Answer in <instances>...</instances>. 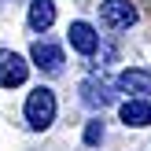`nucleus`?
<instances>
[{
  "instance_id": "obj_5",
  "label": "nucleus",
  "mask_w": 151,
  "mask_h": 151,
  "mask_svg": "<svg viewBox=\"0 0 151 151\" xmlns=\"http://www.w3.org/2000/svg\"><path fill=\"white\" fill-rule=\"evenodd\" d=\"M29 55H33V66L44 70V74H59V70H63V48L52 44V41H37Z\"/></svg>"
},
{
  "instance_id": "obj_1",
  "label": "nucleus",
  "mask_w": 151,
  "mask_h": 151,
  "mask_svg": "<svg viewBox=\"0 0 151 151\" xmlns=\"http://www.w3.org/2000/svg\"><path fill=\"white\" fill-rule=\"evenodd\" d=\"M52 122H55V92L37 85L26 96V125L29 129H48Z\"/></svg>"
},
{
  "instance_id": "obj_11",
  "label": "nucleus",
  "mask_w": 151,
  "mask_h": 151,
  "mask_svg": "<svg viewBox=\"0 0 151 151\" xmlns=\"http://www.w3.org/2000/svg\"><path fill=\"white\" fill-rule=\"evenodd\" d=\"M147 125H151V103H147Z\"/></svg>"
},
{
  "instance_id": "obj_3",
  "label": "nucleus",
  "mask_w": 151,
  "mask_h": 151,
  "mask_svg": "<svg viewBox=\"0 0 151 151\" xmlns=\"http://www.w3.org/2000/svg\"><path fill=\"white\" fill-rule=\"evenodd\" d=\"M100 22L107 29H129L137 22V7L129 0H103L100 4Z\"/></svg>"
},
{
  "instance_id": "obj_9",
  "label": "nucleus",
  "mask_w": 151,
  "mask_h": 151,
  "mask_svg": "<svg viewBox=\"0 0 151 151\" xmlns=\"http://www.w3.org/2000/svg\"><path fill=\"white\" fill-rule=\"evenodd\" d=\"M122 122L125 125H147V103L144 96H129L122 103Z\"/></svg>"
},
{
  "instance_id": "obj_7",
  "label": "nucleus",
  "mask_w": 151,
  "mask_h": 151,
  "mask_svg": "<svg viewBox=\"0 0 151 151\" xmlns=\"http://www.w3.org/2000/svg\"><path fill=\"white\" fill-rule=\"evenodd\" d=\"M70 44L81 55H92V52L100 48V33H96L88 22H70Z\"/></svg>"
},
{
  "instance_id": "obj_10",
  "label": "nucleus",
  "mask_w": 151,
  "mask_h": 151,
  "mask_svg": "<svg viewBox=\"0 0 151 151\" xmlns=\"http://www.w3.org/2000/svg\"><path fill=\"white\" fill-rule=\"evenodd\" d=\"M100 140H103V122L96 118V122H88V125H85V144H88V147H96Z\"/></svg>"
},
{
  "instance_id": "obj_4",
  "label": "nucleus",
  "mask_w": 151,
  "mask_h": 151,
  "mask_svg": "<svg viewBox=\"0 0 151 151\" xmlns=\"http://www.w3.org/2000/svg\"><path fill=\"white\" fill-rule=\"evenodd\" d=\"M114 100H118V96H114V85H111V81H103V78L81 81V103H85V107L103 111V107H111Z\"/></svg>"
},
{
  "instance_id": "obj_6",
  "label": "nucleus",
  "mask_w": 151,
  "mask_h": 151,
  "mask_svg": "<svg viewBox=\"0 0 151 151\" xmlns=\"http://www.w3.org/2000/svg\"><path fill=\"white\" fill-rule=\"evenodd\" d=\"M118 88H122V92H133V96H147L151 92V70H144V66L122 70L118 74Z\"/></svg>"
},
{
  "instance_id": "obj_2",
  "label": "nucleus",
  "mask_w": 151,
  "mask_h": 151,
  "mask_svg": "<svg viewBox=\"0 0 151 151\" xmlns=\"http://www.w3.org/2000/svg\"><path fill=\"white\" fill-rule=\"evenodd\" d=\"M29 78V63L11 48H0V88H19Z\"/></svg>"
},
{
  "instance_id": "obj_8",
  "label": "nucleus",
  "mask_w": 151,
  "mask_h": 151,
  "mask_svg": "<svg viewBox=\"0 0 151 151\" xmlns=\"http://www.w3.org/2000/svg\"><path fill=\"white\" fill-rule=\"evenodd\" d=\"M55 22V4L52 0H29V29H48Z\"/></svg>"
}]
</instances>
